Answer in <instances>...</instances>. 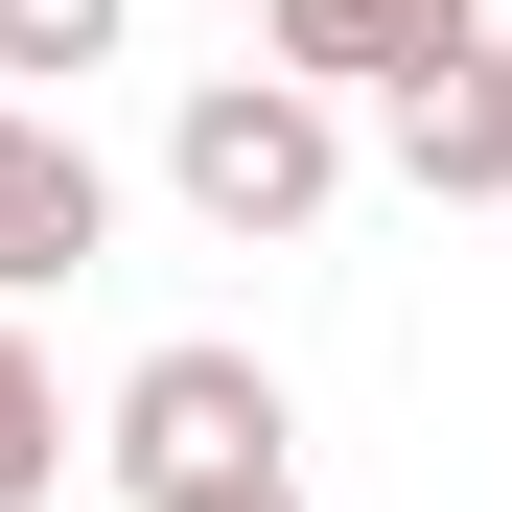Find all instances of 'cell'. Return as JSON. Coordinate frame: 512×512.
Listing matches in <instances>:
<instances>
[{"label":"cell","instance_id":"6da1fadb","mask_svg":"<svg viewBox=\"0 0 512 512\" xmlns=\"http://www.w3.org/2000/svg\"><path fill=\"white\" fill-rule=\"evenodd\" d=\"M163 163H187L210 233H326V187H350V117L303 94V70H210L187 117H163Z\"/></svg>","mask_w":512,"mask_h":512},{"label":"cell","instance_id":"ba28073f","mask_svg":"<svg viewBox=\"0 0 512 512\" xmlns=\"http://www.w3.org/2000/svg\"><path fill=\"white\" fill-rule=\"evenodd\" d=\"M210 512H303V489H210Z\"/></svg>","mask_w":512,"mask_h":512},{"label":"cell","instance_id":"8992f818","mask_svg":"<svg viewBox=\"0 0 512 512\" xmlns=\"http://www.w3.org/2000/svg\"><path fill=\"white\" fill-rule=\"evenodd\" d=\"M47 466H70V396L24 350V303H0V512H47Z\"/></svg>","mask_w":512,"mask_h":512},{"label":"cell","instance_id":"52a82bcc","mask_svg":"<svg viewBox=\"0 0 512 512\" xmlns=\"http://www.w3.org/2000/svg\"><path fill=\"white\" fill-rule=\"evenodd\" d=\"M117 47V0H0V70H94Z\"/></svg>","mask_w":512,"mask_h":512},{"label":"cell","instance_id":"3957f363","mask_svg":"<svg viewBox=\"0 0 512 512\" xmlns=\"http://www.w3.org/2000/svg\"><path fill=\"white\" fill-rule=\"evenodd\" d=\"M94 233H117L94 140H70L47 94H0V303H24V280H94Z\"/></svg>","mask_w":512,"mask_h":512},{"label":"cell","instance_id":"277c9868","mask_svg":"<svg viewBox=\"0 0 512 512\" xmlns=\"http://www.w3.org/2000/svg\"><path fill=\"white\" fill-rule=\"evenodd\" d=\"M256 24H280L303 94H419V70L466 47V0H256Z\"/></svg>","mask_w":512,"mask_h":512},{"label":"cell","instance_id":"7a4b0ae2","mask_svg":"<svg viewBox=\"0 0 512 512\" xmlns=\"http://www.w3.org/2000/svg\"><path fill=\"white\" fill-rule=\"evenodd\" d=\"M117 489H140V512L303 489V466H280V373H256V350H140V373H117Z\"/></svg>","mask_w":512,"mask_h":512},{"label":"cell","instance_id":"5b68a950","mask_svg":"<svg viewBox=\"0 0 512 512\" xmlns=\"http://www.w3.org/2000/svg\"><path fill=\"white\" fill-rule=\"evenodd\" d=\"M396 163H419L443 210H489V187H512V47H489V24H466V47L396 94Z\"/></svg>","mask_w":512,"mask_h":512}]
</instances>
